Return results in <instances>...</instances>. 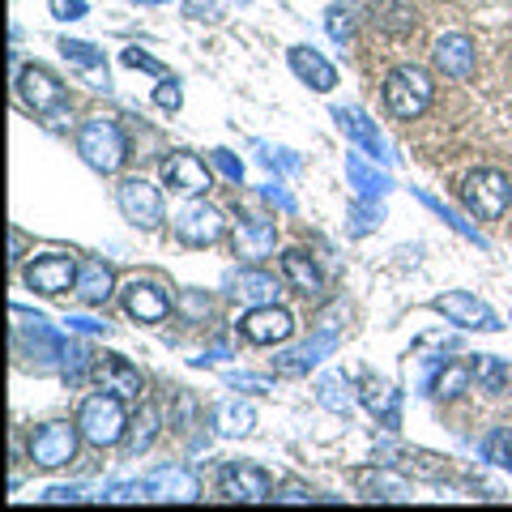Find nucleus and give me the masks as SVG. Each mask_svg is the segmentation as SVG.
I'll list each match as a JSON object with an SVG mask.
<instances>
[{
  "label": "nucleus",
  "instance_id": "nucleus-1",
  "mask_svg": "<svg viewBox=\"0 0 512 512\" xmlns=\"http://www.w3.org/2000/svg\"><path fill=\"white\" fill-rule=\"evenodd\" d=\"M77 427L94 448H111L120 444V436L128 431V414H124V397L116 393H94L82 402V414H77Z\"/></svg>",
  "mask_w": 512,
  "mask_h": 512
},
{
  "label": "nucleus",
  "instance_id": "nucleus-2",
  "mask_svg": "<svg viewBox=\"0 0 512 512\" xmlns=\"http://www.w3.org/2000/svg\"><path fill=\"white\" fill-rule=\"evenodd\" d=\"M77 150H82V158L94 167V171H120V163L128 158V146H124V133H120V124L116 120H86L82 124V133H77Z\"/></svg>",
  "mask_w": 512,
  "mask_h": 512
},
{
  "label": "nucleus",
  "instance_id": "nucleus-3",
  "mask_svg": "<svg viewBox=\"0 0 512 512\" xmlns=\"http://www.w3.org/2000/svg\"><path fill=\"white\" fill-rule=\"evenodd\" d=\"M431 94H436L431 90V77L423 69H414V64H406V69H393L389 82H384V107L397 120H419L431 107Z\"/></svg>",
  "mask_w": 512,
  "mask_h": 512
},
{
  "label": "nucleus",
  "instance_id": "nucleus-4",
  "mask_svg": "<svg viewBox=\"0 0 512 512\" xmlns=\"http://www.w3.org/2000/svg\"><path fill=\"white\" fill-rule=\"evenodd\" d=\"M461 201H466V210L474 218L495 222V218H504V210H508L512 184H508L504 171H491V167L474 171V175H466V184H461Z\"/></svg>",
  "mask_w": 512,
  "mask_h": 512
},
{
  "label": "nucleus",
  "instance_id": "nucleus-5",
  "mask_svg": "<svg viewBox=\"0 0 512 512\" xmlns=\"http://www.w3.org/2000/svg\"><path fill=\"white\" fill-rule=\"evenodd\" d=\"M18 94H22V103L35 111V116H47L52 124L64 116V103H69V94H64V86H60V77L39 69V64H30V69L18 73Z\"/></svg>",
  "mask_w": 512,
  "mask_h": 512
},
{
  "label": "nucleus",
  "instance_id": "nucleus-6",
  "mask_svg": "<svg viewBox=\"0 0 512 512\" xmlns=\"http://www.w3.org/2000/svg\"><path fill=\"white\" fill-rule=\"evenodd\" d=\"M77 431L82 427H69V423H43L30 431V444H26V453L35 466L43 470H60V466H69L73 453H77Z\"/></svg>",
  "mask_w": 512,
  "mask_h": 512
},
{
  "label": "nucleus",
  "instance_id": "nucleus-7",
  "mask_svg": "<svg viewBox=\"0 0 512 512\" xmlns=\"http://www.w3.org/2000/svg\"><path fill=\"white\" fill-rule=\"evenodd\" d=\"M77 282V261L64 252H47V256H35L26 265V286L39 295H64L69 286Z\"/></svg>",
  "mask_w": 512,
  "mask_h": 512
},
{
  "label": "nucleus",
  "instance_id": "nucleus-8",
  "mask_svg": "<svg viewBox=\"0 0 512 512\" xmlns=\"http://www.w3.org/2000/svg\"><path fill=\"white\" fill-rule=\"evenodd\" d=\"M239 333H244L252 346H278L295 333V316L286 308H274V303H261V308H252L239 320Z\"/></svg>",
  "mask_w": 512,
  "mask_h": 512
},
{
  "label": "nucleus",
  "instance_id": "nucleus-9",
  "mask_svg": "<svg viewBox=\"0 0 512 512\" xmlns=\"http://www.w3.org/2000/svg\"><path fill=\"white\" fill-rule=\"evenodd\" d=\"M175 235L184 239L188 248H205V244H218L222 235H227V218H222L214 205L205 201H192L188 210L175 218Z\"/></svg>",
  "mask_w": 512,
  "mask_h": 512
},
{
  "label": "nucleus",
  "instance_id": "nucleus-10",
  "mask_svg": "<svg viewBox=\"0 0 512 512\" xmlns=\"http://www.w3.org/2000/svg\"><path fill=\"white\" fill-rule=\"evenodd\" d=\"M120 210L128 222H137L141 231H154L158 222H163V197H158V188L146 184V180H124L120 192H116Z\"/></svg>",
  "mask_w": 512,
  "mask_h": 512
},
{
  "label": "nucleus",
  "instance_id": "nucleus-11",
  "mask_svg": "<svg viewBox=\"0 0 512 512\" xmlns=\"http://www.w3.org/2000/svg\"><path fill=\"white\" fill-rule=\"evenodd\" d=\"M222 495L239 504H265V500H274V487H269V474L261 466L235 461V466L222 470Z\"/></svg>",
  "mask_w": 512,
  "mask_h": 512
},
{
  "label": "nucleus",
  "instance_id": "nucleus-12",
  "mask_svg": "<svg viewBox=\"0 0 512 512\" xmlns=\"http://www.w3.org/2000/svg\"><path fill=\"white\" fill-rule=\"evenodd\" d=\"M440 316H448L453 325H461V329H500V316H495L483 299H474V295H466V291H448V295H440L436 303H431Z\"/></svg>",
  "mask_w": 512,
  "mask_h": 512
},
{
  "label": "nucleus",
  "instance_id": "nucleus-13",
  "mask_svg": "<svg viewBox=\"0 0 512 512\" xmlns=\"http://www.w3.org/2000/svg\"><path fill=\"white\" fill-rule=\"evenodd\" d=\"M163 180H167V188H175V192H188V197H201V192H210L214 175H210V167H205L197 154L175 150V154L167 158V163H163Z\"/></svg>",
  "mask_w": 512,
  "mask_h": 512
},
{
  "label": "nucleus",
  "instance_id": "nucleus-14",
  "mask_svg": "<svg viewBox=\"0 0 512 512\" xmlns=\"http://www.w3.org/2000/svg\"><path fill=\"white\" fill-rule=\"evenodd\" d=\"M124 312L137 320V325H158V320H167L171 312V299L163 286L154 282H128L124 286Z\"/></svg>",
  "mask_w": 512,
  "mask_h": 512
},
{
  "label": "nucleus",
  "instance_id": "nucleus-15",
  "mask_svg": "<svg viewBox=\"0 0 512 512\" xmlns=\"http://www.w3.org/2000/svg\"><path fill=\"white\" fill-rule=\"evenodd\" d=\"M274 239H278V227H274V222H265V218H248V222H239V227H235L231 248H235L239 261L256 265V261H265V256L274 252Z\"/></svg>",
  "mask_w": 512,
  "mask_h": 512
},
{
  "label": "nucleus",
  "instance_id": "nucleus-16",
  "mask_svg": "<svg viewBox=\"0 0 512 512\" xmlns=\"http://www.w3.org/2000/svg\"><path fill=\"white\" fill-rule=\"evenodd\" d=\"M94 380H99L103 393H116V397H137L141 393V372L133 363H124L120 355H99L90 363Z\"/></svg>",
  "mask_w": 512,
  "mask_h": 512
},
{
  "label": "nucleus",
  "instance_id": "nucleus-17",
  "mask_svg": "<svg viewBox=\"0 0 512 512\" xmlns=\"http://www.w3.org/2000/svg\"><path fill=\"white\" fill-rule=\"evenodd\" d=\"M436 69L444 77H470L474 73V39L470 35H444L436 39Z\"/></svg>",
  "mask_w": 512,
  "mask_h": 512
},
{
  "label": "nucleus",
  "instance_id": "nucleus-18",
  "mask_svg": "<svg viewBox=\"0 0 512 512\" xmlns=\"http://www.w3.org/2000/svg\"><path fill=\"white\" fill-rule=\"evenodd\" d=\"M291 69L312 90H320V94H329L333 86H338V69H333V64L320 56V52H312V47H291Z\"/></svg>",
  "mask_w": 512,
  "mask_h": 512
},
{
  "label": "nucleus",
  "instance_id": "nucleus-19",
  "mask_svg": "<svg viewBox=\"0 0 512 512\" xmlns=\"http://www.w3.org/2000/svg\"><path fill=\"white\" fill-rule=\"evenodd\" d=\"M73 295L86 303V308H103L111 299V269L103 261H86L77 265V282H73Z\"/></svg>",
  "mask_w": 512,
  "mask_h": 512
},
{
  "label": "nucleus",
  "instance_id": "nucleus-20",
  "mask_svg": "<svg viewBox=\"0 0 512 512\" xmlns=\"http://www.w3.org/2000/svg\"><path fill=\"white\" fill-rule=\"evenodd\" d=\"M359 487L367 491V500H384V504H397V500H410V483L397 470H359Z\"/></svg>",
  "mask_w": 512,
  "mask_h": 512
},
{
  "label": "nucleus",
  "instance_id": "nucleus-21",
  "mask_svg": "<svg viewBox=\"0 0 512 512\" xmlns=\"http://www.w3.org/2000/svg\"><path fill=\"white\" fill-rule=\"evenodd\" d=\"M60 52H64V60H73L77 69L86 73V82H90L94 90H107V86H111V82H107L103 52H94L90 43H73V39H64V43H60Z\"/></svg>",
  "mask_w": 512,
  "mask_h": 512
},
{
  "label": "nucleus",
  "instance_id": "nucleus-22",
  "mask_svg": "<svg viewBox=\"0 0 512 512\" xmlns=\"http://www.w3.org/2000/svg\"><path fill=\"white\" fill-rule=\"evenodd\" d=\"M397 389L389 380H363V406L376 414V419L384 423V427H397Z\"/></svg>",
  "mask_w": 512,
  "mask_h": 512
},
{
  "label": "nucleus",
  "instance_id": "nucleus-23",
  "mask_svg": "<svg viewBox=\"0 0 512 512\" xmlns=\"http://www.w3.org/2000/svg\"><path fill=\"white\" fill-rule=\"evenodd\" d=\"M150 491L158 495V500H197L201 495L197 478H192L188 470H158L150 478Z\"/></svg>",
  "mask_w": 512,
  "mask_h": 512
},
{
  "label": "nucleus",
  "instance_id": "nucleus-24",
  "mask_svg": "<svg viewBox=\"0 0 512 512\" xmlns=\"http://www.w3.org/2000/svg\"><path fill=\"white\" fill-rule=\"evenodd\" d=\"M414 5L410 0H376L372 5V22L380 30H389V35H406V30H414Z\"/></svg>",
  "mask_w": 512,
  "mask_h": 512
},
{
  "label": "nucleus",
  "instance_id": "nucleus-25",
  "mask_svg": "<svg viewBox=\"0 0 512 512\" xmlns=\"http://www.w3.org/2000/svg\"><path fill=\"white\" fill-rule=\"evenodd\" d=\"M282 274L291 278L295 291H303V295H320V274H316V265H312V256H308V252H299V248L286 252V256H282Z\"/></svg>",
  "mask_w": 512,
  "mask_h": 512
},
{
  "label": "nucleus",
  "instance_id": "nucleus-26",
  "mask_svg": "<svg viewBox=\"0 0 512 512\" xmlns=\"http://www.w3.org/2000/svg\"><path fill=\"white\" fill-rule=\"evenodd\" d=\"M333 120H338V124L346 128V133L355 137L359 146H363L367 154H372V158H389V154H384V141H380V133H376V128L359 116V111H342V107H338V111H333Z\"/></svg>",
  "mask_w": 512,
  "mask_h": 512
},
{
  "label": "nucleus",
  "instance_id": "nucleus-27",
  "mask_svg": "<svg viewBox=\"0 0 512 512\" xmlns=\"http://www.w3.org/2000/svg\"><path fill=\"white\" fill-rule=\"evenodd\" d=\"M235 295L261 308V303H274L278 299V282L269 278V274H261V269H244L239 282H235Z\"/></svg>",
  "mask_w": 512,
  "mask_h": 512
},
{
  "label": "nucleus",
  "instance_id": "nucleus-28",
  "mask_svg": "<svg viewBox=\"0 0 512 512\" xmlns=\"http://www.w3.org/2000/svg\"><path fill=\"white\" fill-rule=\"evenodd\" d=\"M154 436H158V410L146 402V406L137 410V419L128 423V457L146 453V448L154 444Z\"/></svg>",
  "mask_w": 512,
  "mask_h": 512
},
{
  "label": "nucleus",
  "instance_id": "nucleus-29",
  "mask_svg": "<svg viewBox=\"0 0 512 512\" xmlns=\"http://www.w3.org/2000/svg\"><path fill=\"white\" fill-rule=\"evenodd\" d=\"M252 423H256L252 406H239V402H222V406L214 410V427L222 431V436H248V431H252Z\"/></svg>",
  "mask_w": 512,
  "mask_h": 512
},
{
  "label": "nucleus",
  "instance_id": "nucleus-30",
  "mask_svg": "<svg viewBox=\"0 0 512 512\" xmlns=\"http://www.w3.org/2000/svg\"><path fill=\"white\" fill-rule=\"evenodd\" d=\"M470 380H474L470 363H448V367H440V376H436V397H461L470 389Z\"/></svg>",
  "mask_w": 512,
  "mask_h": 512
},
{
  "label": "nucleus",
  "instance_id": "nucleus-31",
  "mask_svg": "<svg viewBox=\"0 0 512 512\" xmlns=\"http://www.w3.org/2000/svg\"><path fill=\"white\" fill-rule=\"evenodd\" d=\"M329 350H333V333H316V338L303 346V350L286 355V372H308V367H316L320 355H329Z\"/></svg>",
  "mask_w": 512,
  "mask_h": 512
},
{
  "label": "nucleus",
  "instance_id": "nucleus-32",
  "mask_svg": "<svg viewBox=\"0 0 512 512\" xmlns=\"http://www.w3.org/2000/svg\"><path fill=\"white\" fill-rule=\"evenodd\" d=\"M320 406H329L333 414H350V406H355V402H350V389L338 376H325V380H320Z\"/></svg>",
  "mask_w": 512,
  "mask_h": 512
},
{
  "label": "nucleus",
  "instance_id": "nucleus-33",
  "mask_svg": "<svg viewBox=\"0 0 512 512\" xmlns=\"http://www.w3.org/2000/svg\"><path fill=\"white\" fill-rule=\"evenodd\" d=\"M175 312H180L184 320H192V325H201V320L214 312V303H210L205 291H184L180 299H175Z\"/></svg>",
  "mask_w": 512,
  "mask_h": 512
},
{
  "label": "nucleus",
  "instance_id": "nucleus-34",
  "mask_svg": "<svg viewBox=\"0 0 512 512\" xmlns=\"http://www.w3.org/2000/svg\"><path fill=\"white\" fill-rule=\"evenodd\" d=\"M350 180H355V184L367 192V197H372V192H384V188H389V180H384V175H376V171H367L359 158H350Z\"/></svg>",
  "mask_w": 512,
  "mask_h": 512
},
{
  "label": "nucleus",
  "instance_id": "nucleus-35",
  "mask_svg": "<svg viewBox=\"0 0 512 512\" xmlns=\"http://www.w3.org/2000/svg\"><path fill=\"white\" fill-rule=\"evenodd\" d=\"M154 103L163 107V111H180V103H184L180 82H171V77H163V82H158V90H154Z\"/></svg>",
  "mask_w": 512,
  "mask_h": 512
},
{
  "label": "nucleus",
  "instance_id": "nucleus-36",
  "mask_svg": "<svg viewBox=\"0 0 512 512\" xmlns=\"http://www.w3.org/2000/svg\"><path fill=\"white\" fill-rule=\"evenodd\" d=\"M124 64H128V69H146V73H163V64H158V60H150L146 52H137V47H128V52H124Z\"/></svg>",
  "mask_w": 512,
  "mask_h": 512
},
{
  "label": "nucleus",
  "instance_id": "nucleus-37",
  "mask_svg": "<svg viewBox=\"0 0 512 512\" xmlns=\"http://www.w3.org/2000/svg\"><path fill=\"white\" fill-rule=\"evenodd\" d=\"M329 35L333 39H350V13L346 9H329Z\"/></svg>",
  "mask_w": 512,
  "mask_h": 512
},
{
  "label": "nucleus",
  "instance_id": "nucleus-38",
  "mask_svg": "<svg viewBox=\"0 0 512 512\" xmlns=\"http://www.w3.org/2000/svg\"><path fill=\"white\" fill-rule=\"evenodd\" d=\"M227 384H235V389H274L265 376H244V372H231Z\"/></svg>",
  "mask_w": 512,
  "mask_h": 512
},
{
  "label": "nucleus",
  "instance_id": "nucleus-39",
  "mask_svg": "<svg viewBox=\"0 0 512 512\" xmlns=\"http://www.w3.org/2000/svg\"><path fill=\"white\" fill-rule=\"evenodd\" d=\"M52 9L60 13V18H82V13H86V0H56Z\"/></svg>",
  "mask_w": 512,
  "mask_h": 512
},
{
  "label": "nucleus",
  "instance_id": "nucleus-40",
  "mask_svg": "<svg viewBox=\"0 0 512 512\" xmlns=\"http://www.w3.org/2000/svg\"><path fill=\"white\" fill-rule=\"evenodd\" d=\"M214 163H218L222 171H227V175H231V180H239V175H244V167H239V163H235V158H231L227 150H214Z\"/></svg>",
  "mask_w": 512,
  "mask_h": 512
},
{
  "label": "nucleus",
  "instance_id": "nucleus-41",
  "mask_svg": "<svg viewBox=\"0 0 512 512\" xmlns=\"http://www.w3.org/2000/svg\"><path fill=\"white\" fill-rule=\"evenodd\" d=\"M274 500H278V504H308L312 495L303 491V487H282V495H274Z\"/></svg>",
  "mask_w": 512,
  "mask_h": 512
},
{
  "label": "nucleus",
  "instance_id": "nucleus-42",
  "mask_svg": "<svg viewBox=\"0 0 512 512\" xmlns=\"http://www.w3.org/2000/svg\"><path fill=\"white\" fill-rule=\"evenodd\" d=\"M69 325H73V329H82V333H107L103 320H90V316H69Z\"/></svg>",
  "mask_w": 512,
  "mask_h": 512
},
{
  "label": "nucleus",
  "instance_id": "nucleus-43",
  "mask_svg": "<svg viewBox=\"0 0 512 512\" xmlns=\"http://www.w3.org/2000/svg\"><path fill=\"white\" fill-rule=\"evenodd\" d=\"M9 252H13V261H18V256L26 252V235H22L18 227H13V231H9Z\"/></svg>",
  "mask_w": 512,
  "mask_h": 512
},
{
  "label": "nucleus",
  "instance_id": "nucleus-44",
  "mask_svg": "<svg viewBox=\"0 0 512 512\" xmlns=\"http://www.w3.org/2000/svg\"><path fill=\"white\" fill-rule=\"evenodd\" d=\"M43 500H52V504H56V500H77V487H52V491L43 495Z\"/></svg>",
  "mask_w": 512,
  "mask_h": 512
},
{
  "label": "nucleus",
  "instance_id": "nucleus-45",
  "mask_svg": "<svg viewBox=\"0 0 512 512\" xmlns=\"http://www.w3.org/2000/svg\"><path fill=\"white\" fill-rule=\"evenodd\" d=\"M504 470H512V453H508V461H504Z\"/></svg>",
  "mask_w": 512,
  "mask_h": 512
}]
</instances>
